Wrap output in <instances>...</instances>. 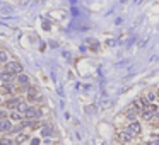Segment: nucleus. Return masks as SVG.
<instances>
[{
  "mask_svg": "<svg viewBox=\"0 0 159 145\" xmlns=\"http://www.w3.org/2000/svg\"><path fill=\"white\" fill-rule=\"evenodd\" d=\"M28 108H29V106H28L26 103H22V101H21V103H19V106H17V111H19V113H22V114H24V113L28 111Z\"/></svg>",
  "mask_w": 159,
  "mask_h": 145,
  "instance_id": "nucleus-12",
  "label": "nucleus"
},
{
  "mask_svg": "<svg viewBox=\"0 0 159 145\" xmlns=\"http://www.w3.org/2000/svg\"><path fill=\"white\" fill-rule=\"evenodd\" d=\"M151 145H159V140H154V142H152Z\"/></svg>",
  "mask_w": 159,
  "mask_h": 145,
  "instance_id": "nucleus-22",
  "label": "nucleus"
},
{
  "mask_svg": "<svg viewBox=\"0 0 159 145\" xmlns=\"http://www.w3.org/2000/svg\"><path fill=\"white\" fill-rule=\"evenodd\" d=\"M156 96H158V99H159V89H158V92H156Z\"/></svg>",
  "mask_w": 159,
  "mask_h": 145,
  "instance_id": "nucleus-23",
  "label": "nucleus"
},
{
  "mask_svg": "<svg viewBox=\"0 0 159 145\" xmlns=\"http://www.w3.org/2000/svg\"><path fill=\"white\" fill-rule=\"evenodd\" d=\"M0 145H12L10 138H0Z\"/></svg>",
  "mask_w": 159,
  "mask_h": 145,
  "instance_id": "nucleus-17",
  "label": "nucleus"
},
{
  "mask_svg": "<svg viewBox=\"0 0 159 145\" xmlns=\"http://www.w3.org/2000/svg\"><path fill=\"white\" fill-rule=\"evenodd\" d=\"M41 133H43L45 137H50V135L53 133V128H52V127H45V128H43V131H41Z\"/></svg>",
  "mask_w": 159,
  "mask_h": 145,
  "instance_id": "nucleus-14",
  "label": "nucleus"
},
{
  "mask_svg": "<svg viewBox=\"0 0 159 145\" xmlns=\"http://www.w3.org/2000/svg\"><path fill=\"white\" fill-rule=\"evenodd\" d=\"M26 91H28V99H29V101H36V89L28 87Z\"/></svg>",
  "mask_w": 159,
  "mask_h": 145,
  "instance_id": "nucleus-11",
  "label": "nucleus"
},
{
  "mask_svg": "<svg viewBox=\"0 0 159 145\" xmlns=\"http://www.w3.org/2000/svg\"><path fill=\"white\" fill-rule=\"evenodd\" d=\"M106 44H108V46H115V41H113V39H108Z\"/></svg>",
  "mask_w": 159,
  "mask_h": 145,
  "instance_id": "nucleus-19",
  "label": "nucleus"
},
{
  "mask_svg": "<svg viewBox=\"0 0 159 145\" xmlns=\"http://www.w3.org/2000/svg\"><path fill=\"white\" fill-rule=\"evenodd\" d=\"M33 145H39V138H33V142H31Z\"/></svg>",
  "mask_w": 159,
  "mask_h": 145,
  "instance_id": "nucleus-21",
  "label": "nucleus"
},
{
  "mask_svg": "<svg viewBox=\"0 0 159 145\" xmlns=\"http://www.w3.org/2000/svg\"><path fill=\"white\" fill-rule=\"evenodd\" d=\"M9 58H10L9 51H5V50H0V62H2V63H7V62H9Z\"/></svg>",
  "mask_w": 159,
  "mask_h": 145,
  "instance_id": "nucleus-10",
  "label": "nucleus"
},
{
  "mask_svg": "<svg viewBox=\"0 0 159 145\" xmlns=\"http://www.w3.org/2000/svg\"><path fill=\"white\" fill-rule=\"evenodd\" d=\"M135 113H137V109L134 108V109H130V111H128V113H127V116H128V118H130V120H134V118H135Z\"/></svg>",
  "mask_w": 159,
  "mask_h": 145,
  "instance_id": "nucleus-16",
  "label": "nucleus"
},
{
  "mask_svg": "<svg viewBox=\"0 0 159 145\" xmlns=\"http://www.w3.org/2000/svg\"><path fill=\"white\" fill-rule=\"evenodd\" d=\"M5 116H7V111H5V109H0V118H2V120H3V118H5Z\"/></svg>",
  "mask_w": 159,
  "mask_h": 145,
  "instance_id": "nucleus-18",
  "label": "nucleus"
},
{
  "mask_svg": "<svg viewBox=\"0 0 159 145\" xmlns=\"http://www.w3.org/2000/svg\"><path fill=\"white\" fill-rule=\"evenodd\" d=\"M19 103H21V99H17V97H12V99H9L7 103H5V108L7 109H14L19 106Z\"/></svg>",
  "mask_w": 159,
  "mask_h": 145,
  "instance_id": "nucleus-8",
  "label": "nucleus"
},
{
  "mask_svg": "<svg viewBox=\"0 0 159 145\" xmlns=\"http://www.w3.org/2000/svg\"><path fill=\"white\" fill-rule=\"evenodd\" d=\"M43 27H45V29H50V27H52V26H50V24H48V22H46V21H45V22H43Z\"/></svg>",
  "mask_w": 159,
  "mask_h": 145,
  "instance_id": "nucleus-20",
  "label": "nucleus"
},
{
  "mask_svg": "<svg viewBox=\"0 0 159 145\" xmlns=\"http://www.w3.org/2000/svg\"><path fill=\"white\" fill-rule=\"evenodd\" d=\"M17 82L21 85H24V87H29V77L24 75V73H19L17 75Z\"/></svg>",
  "mask_w": 159,
  "mask_h": 145,
  "instance_id": "nucleus-9",
  "label": "nucleus"
},
{
  "mask_svg": "<svg viewBox=\"0 0 159 145\" xmlns=\"http://www.w3.org/2000/svg\"><path fill=\"white\" fill-rule=\"evenodd\" d=\"M132 138H134V137H132V135H130V133H128V131H127V130H125V131H120V133H118V140H120V142H130V140H132Z\"/></svg>",
  "mask_w": 159,
  "mask_h": 145,
  "instance_id": "nucleus-7",
  "label": "nucleus"
},
{
  "mask_svg": "<svg viewBox=\"0 0 159 145\" xmlns=\"http://www.w3.org/2000/svg\"><path fill=\"white\" fill-rule=\"evenodd\" d=\"M147 104H149V103H147L145 99H135V101H134V108L137 109V111H142Z\"/></svg>",
  "mask_w": 159,
  "mask_h": 145,
  "instance_id": "nucleus-6",
  "label": "nucleus"
},
{
  "mask_svg": "<svg viewBox=\"0 0 159 145\" xmlns=\"http://www.w3.org/2000/svg\"><path fill=\"white\" fill-rule=\"evenodd\" d=\"M12 77H14V73L7 72V70H3V72L0 73V82H5V84H9V82L12 80Z\"/></svg>",
  "mask_w": 159,
  "mask_h": 145,
  "instance_id": "nucleus-5",
  "label": "nucleus"
},
{
  "mask_svg": "<svg viewBox=\"0 0 159 145\" xmlns=\"http://www.w3.org/2000/svg\"><path fill=\"white\" fill-rule=\"evenodd\" d=\"M5 70L10 72V73H14V75H19V73H22V65H21L19 62H7Z\"/></svg>",
  "mask_w": 159,
  "mask_h": 145,
  "instance_id": "nucleus-1",
  "label": "nucleus"
},
{
  "mask_svg": "<svg viewBox=\"0 0 159 145\" xmlns=\"http://www.w3.org/2000/svg\"><path fill=\"white\" fill-rule=\"evenodd\" d=\"M12 130V121L9 118L0 120V131H10Z\"/></svg>",
  "mask_w": 159,
  "mask_h": 145,
  "instance_id": "nucleus-4",
  "label": "nucleus"
},
{
  "mask_svg": "<svg viewBox=\"0 0 159 145\" xmlns=\"http://www.w3.org/2000/svg\"><path fill=\"white\" fill-rule=\"evenodd\" d=\"M10 118H12V120H22V113L16 111V113H12V114H10Z\"/></svg>",
  "mask_w": 159,
  "mask_h": 145,
  "instance_id": "nucleus-15",
  "label": "nucleus"
},
{
  "mask_svg": "<svg viewBox=\"0 0 159 145\" xmlns=\"http://www.w3.org/2000/svg\"><path fill=\"white\" fill-rule=\"evenodd\" d=\"M26 140H28V135H24V133H22V135H19L17 138H16V144H24V142H26Z\"/></svg>",
  "mask_w": 159,
  "mask_h": 145,
  "instance_id": "nucleus-13",
  "label": "nucleus"
},
{
  "mask_svg": "<svg viewBox=\"0 0 159 145\" xmlns=\"http://www.w3.org/2000/svg\"><path fill=\"white\" fill-rule=\"evenodd\" d=\"M127 131H128L132 137H135V135H139V133H140V125H139L137 121H132V123L127 127Z\"/></svg>",
  "mask_w": 159,
  "mask_h": 145,
  "instance_id": "nucleus-3",
  "label": "nucleus"
},
{
  "mask_svg": "<svg viewBox=\"0 0 159 145\" xmlns=\"http://www.w3.org/2000/svg\"><path fill=\"white\" fill-rule=\"evenodd\" d=\"M24 116H26L28 120H36V118L41 116V111L38 108H28V111L24 113Z\"/></svg>",
  "mask_w": 159,
  "mask_h": 145,
  "instance_id": "nucleus-2",
  "label": "nucleus"
}]
</instances>
